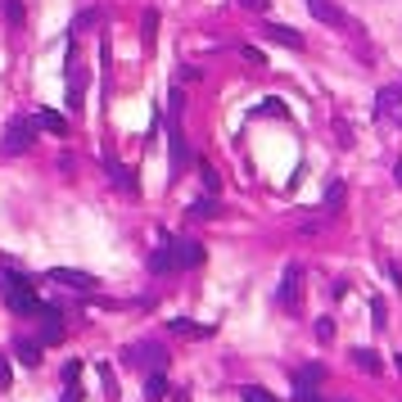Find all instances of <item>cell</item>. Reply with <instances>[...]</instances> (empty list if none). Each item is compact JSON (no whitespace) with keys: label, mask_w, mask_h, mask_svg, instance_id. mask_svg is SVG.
<instances>
[{"label":"cell","mask_w":402,"mask_h":402,"mask_svg":"<svg viewBox=\"0 0 402 402\" xmlns=\"http://www.w3.org/2000/svg\"><path fill=\"white\" fill-rule=\"evenodd\" d=\"M199 181H204V186L213 190V195H217V190H222V177H217V172L208 168V163H199Z\"/></svg>","instance_id":"cell-20"},{"label":"cell","mask_w":402,"mask_h":402,"mask_svg":"<svg viewBox=\"0 0 402 402\" xmlns=\"http://www.w3.org/2000/svg\"><path fill=\"white\" fill-rule=\"evenodd\" d=\"M352 366H362L366 375H385V362L375 348H352Z\"/></svg>","instance_id":"cell-9"},{"label":"cell","mask_w":402,"mask_h":402,"mask_svg":"<svg viewBox=\"0 0 402 402\" xmlns=\"http://www.w3.org/2000/svg\"><path fill=\"white\" fill-rule=\"evenodd\" d=\"M168 330L177 334V339H213V330H217V325H195V321L177 317V321H168Z\"/></svg>","instance_id":"cell-6"},{"label":"cell","mask_w":402,"mask_h":402,"mask_svg":"<svg viewBox=\"0 0 402 402\" xmlns=\"http://www.w3.org/2000/svg\"><path fill=\"white\" fill-rule=\"evenodd\" d=\"M14 352H18V362H23V366H41V339H23V334H18V339H14Z\"/></svg>","instance_id":"cell-10"},{"label":"cell","mask_w":402,"mask_h":402,"mask_svg":"<svg viewBox=\"0 0 402 402\" xmlns=\"http://www.w3.org/2000/svg\"><path fill=\"white\" fill-rule=\"evenodd\" d=\"M312 330H317V339H321V343H330V339H334V321H330V317H321L317 325H312Z\"/></svg>","instance_id":"cell-25"},{"label":"cell","mask_w":402,"mask_h":402,"mask_svg":"<svg viewBox=\"0 0 402 402\" xmlns=\"http://www.w3.org/2000/svg\"><path fill=\"white\" fill-rule=\"evenodd\" d=\"M9 385H14V366H9V357L0 352V389H9Z\"/></svg>","instance_id":"cell-28"},{"label":"cell","mask_w":402,"mask_h":402,"mask_svg":"<svg viewBox=\"0 0 402 402\" xmlns=\"http://www.w3.org/2000/svg\"><path fill=\"white\" fill-rule=\"evenodd\" d=\"M199 262H204V244H195V240L177 244V267H199Z\"/></svg>","instance_id":"cell-13"},{"label":"cell","mask_w":402,"mask_h":402,"mask_svg":"<svg viewBox=\"0 0 402 402\" xmlns=\"http://www.w3.org/2000/svg\"><path fill=\"white\" fill-rule=\"evenodd\" d=\"M82 91H86V73L73 68V86H68V109H77L82 104Z\"/></svg>","instance_id":"cell-18"},{"label":"cell","mask_w":402,"mask_h":402,"mask_svg":"<svg viewBox=\"0 0 402 402\" xmlns=\"http://www.w3.org/2000/svg\"><path fill=\"white\" fill-rule=\"evenodd\" d=\"M122 357H127V366H136V371H149V375L168 366V348H158V343H131V348L122 352Z\"/></svg>","instance_id":"cell-2"},{"label":"cell","mask_w":402,"mask_h":402,"mask_svg":"<svg viewBox=\"0 0 402 402\" xmlns=\"http://www.w3.org/2000/svg\"><path fill=\"white\" fill-rule=\"evenodd\" d=\"M5 18L14 27H23V0H5Z\"/></svg>","instance_id":"cell-22"},{"label":"cell","mask_w":402,"mask_h":402,"mask_svg":"<svg viewBox=\"0 0 402 402\" xmlns=\"http://www.w3.org/2000/svg\"><path fill=\"white\" fill-rule=\"evenodd\" d=\"M5 294L14 299V294H36V290H32V281H27V276H18V271H5Z\"/></svg>","instance_id":"cell-16"},{"label":"cell","mask_w":402,"mask_h":402,"mask_svg":"<svg viewBox=\"0 0 402 402\" xmlns=\"http://www.w3.org/2000/svg\"><path fill=\"white\" fill-rule=\"evenodd\" d=\"M64 339V317L54 308H45L41 312V343H59Z\"/></svg>","instance_id":"cell-8"},{"label":"cell","mask_w":402,"mask_h":402,"mask_svg":"<svg viewBox=\"0 0 402 402\" xmlns=\"http://www.w3.org/2000/svg\"><path fill=\"white\" fill-rule=\"evenodd\" d=\"M177 267V244H163L154 258H149V271H172Z\"/></svg>","instance_id":"cell-14"},{"label":"cell","mask_w":402,"mask_h":402,"mask_svg":"<svg viewBox=\"0 0 402 402\" xmlns=\"http://www.w3.org/2000/svg\"><path fill=\"white\" fill-rule=\"evenodd\" d=\"M59 402H82V385H77V380H64V394H59Z\"/></svg>","instance_id":"cell-24"},{"label":"cell","mask_w":402,"mask_h":402,"mask_svg":"<svg viewBox=\"0 0 402 402\" xmlns=\"http://www.w3.org/2000/svg\"><path fill=\"white\" fill-rule=\"evenodd\" d=\"M308 9H312V18H321L325 27H352V18L343 14L334 0H308Z\"/></svg>","instance_id":"cell-5"},{"label":"cell","mask_w":402,"mask_h":402,"mask_svg":"<svg viewBox=\"0 0 402 402\" xmlns=\"http://www.w3.org/2000/svg\"><path fill=\"white\" fill-rule=\"evenodd\" d=\"M267 41H276V45H290V50H303V36L294 32V27H285V23H271V27H267Z\"/></svg>","instance_id":"cell-11"},{"label":"cell","mask_w":402,"mask_h":402,"mask_svg":"<svg viewBox=\"0 0 402 402\" xmlns=\"http://www.w3.org/2000/svg\"><path fill=\"white\" fill-rule=\"evenodd\" d=\"M281 303L290 312L303 308V267L299 262H290V267H285V276H281Z\"/></svg>","instance_id":"cell-3"},{"label":"cell","mask_w":402,"mask_h":402,"mask_svg":"<svg viewBox=\"0 0 402 402\" xmlns=\"http://www.w3.org/2000/svg\"><path fill=\"white\" fill-rule=\"evenodd\" d=\"M95 23H100V9H82L73 27H77V32H86V27H95Z\"/></svg>","instance_id":"cell-23"},{"label":"cell","mask_w":402,"mask_h":402,"mask_svg":"<svg viewBox=\"0 0 402 402\" xmlns=\"http://www.w3.org/2000/svg\"><path fill=\"white\" fill-rule=\"evenodd\" d=\"M299 402H321V398H317V389H299Z\"/></svg>","instance_id":"cell-33"},{"label":"cell","mask_w":402,"mask_h":402,"mask_svg":"<svg viewBox=\"0 0 402 402\" xmlns=\"http://www.w3.org/2000/svg\"><path fill=\"white\" fill-rule=\"evenodd\" d=\"M244 59L253 64V68H262V64H267V59H262V50H258V45H244Z\"/></svg>","instance_id":"cell-30"},{"label":"cell","mask_w":402,"mask_h":402,"mask_svg":"<svg viewBox=\"0 0 402 402\" xmlns=\"http://www.w3.org/2000/svg\"><path fill=\"white\" fill-rule=\"evenodd\" d=\"M240 398H244V402H281V398L267 394V389H240Z\"/></svg>","instance_id":"cell-26"},{"label":"cell","mask_w":402,"mask_h":402,"mask_svg":"<svg viewBox=\"0 0 402 402\" xmlns=\"http://www.w3.org/2000/svg\"><path fill=\"white\" fill-rule=\"evenodd\" d=\"M32 118H36V127L50 131V136H68V118H64V113H54V109H36Z\"/></svg>","instance_id":"cell-7"},{"label":"cell","mask_w":402,"mask_h":402,"mask_svg":"<svg viewBox=\"0 0 402 402\" xmlns=\"http://www.w3.org/2000/svg\"><path fill=\"white\" fill-rule=\"evenodd\" d=\"M398 366H402V357H398Z\"/></svg>","instance_id":"cell-34"},{"label":"cell","mask_w":402,"mask_h":402,"mask_svg":"<svg viewBox=\"0 0 402 402\" xmlns=\"http://www.w3.org/2000/svg\"><path fill=\"white\" fill-rule=\"evenodd\" d=\"M217 213V204H208V199H195L190 204V217H213Z\"/></svg>","instance_id":"cell-27"},{"label":"cell","mask_w":402,"mask_h":402,"mask_svg":"<svg viewBox=\"0 0 402 402\" xmlns=\"http://www.w3.org/2000/svg\"><path fill=\"white\" fill-rule=\"evenodd\" d=\"M100 380H104V398L113 402V398H118V385H113V375H109V371H104V366H100Z\"/></svg>","instance_id":"cell-29"},{"label":"cell","mask_w":402,"mask_h":402,"mask_svg":"<svg viewBox=\"0 0 402 402\" xmlns=\"http://www.w3.org/2000/svg\"><path fill=\"white\" fill-rule=\"evenodd\" d=\"M321 380H325L321 366H303L299 371V389H321Z\"/></svg>","instance_id":"cell-19"},{"label":"cell","mask_w":402,"mask_h":402,"mask_svg":"<svg viewBox=\"0 0 402 402\" xmlns=\"http://www.w3.org/2000/svg\"><path fill=\"white\" fill-rule=\"evenodd\" d=\"M145 398H149V402H163V398H168V380H163V371H154V375L145 380Z\"/></svg>","instance_id":"cell-17"},{"label":"cell","mask_w":402,"mask_h":402,"mask_svg":"<svg viewBox=\"0 0 402 402\" xmlns=\"http://www.w3.org/2000/svg\"><path fill=\"white\" fill-rule=\"evenodd\" d=\"M32 140H36V118H32V113H18V118H9V131H5V145H0V149L14 158V154H27Z\"/></svg>","instance_id":"cell-1"},{"label":"cell","mask_w":402,"mask_h":402,"mask_svg":"<svg viewBox=\"0 0 402 402\" xmlns=\"http://www.w3.org/2000/svg\"><path fill=\"white\" fill-rule=\"evenodd\" d=\"M104 163H109V172H113V181H118V186H122V190H127V195H136V181H131V168H122V163H118V158H104Z\"/></svg>","instance_id":"cell-15"},{"label":"cell","mask_w":402,"mask_h":402,"mask_svg":"<svg viewBox=\"0 0 402 402\" xmlns=\"http://www.w3.org/2000/svg\"><path fill=\"white\" fill-rule=\"evenodd\" d=\"M154 32H158V9H145V45H154Z\"/></svg>","instance_id":"cell-21"},{"label":"cell","mask_w":402,"mask_h":402,"mask_svg":"<svg viewBox=\"0 0 402 402\" xmlns=\"http://www.w3.org/2000/svg\"><path fill=\"white\" fill-rule=\"evenodd\" d=\"M240 9H253V14H262V9H267V0H240Z\"/></svg>","instance_id":"cell-32"},{"label":"cell","mask_w":402,"mask_h":402,"mask_svg":"<svg viewBox=\"0 0 402 402\" xmlns=\"http://www.w3.org/2000/svg\"><path fill=\"white\" fill-rule=\"evenodd\" d=\"M262 113H271V118H281V113H285V100H267V104H262Z\"/></svg>","instance_id":"cell-31"},{"label":"cell","mask_w":402,"mask_h":402,"mask_svg":"<svg viewBox=\"0 0 402 402\" xmlns=\"http://www.w3.org/2000/svg\"><path fill=\"white\" fill-rule=\"evenodd\" d=\"M343 204H348V186H343V181H330V186H325V213H343Z\"/></svg>","instance_id":"cell-12"},{"label":"cell","mask_w":402,"mask_h":402,"mask_svg":"<svg viewBox=\"0 0 402 402\" xmlns=\"http://www.w3.org/2000/svg\"><path fill=\"white\" fill-rule=\"evenodd\" d=\"M50 281H54V285H64V290H77V294H91L95 285H100L91 271H68V267H54Z\"/></svg>","instance_id":"cell-4"}]
</instances>
